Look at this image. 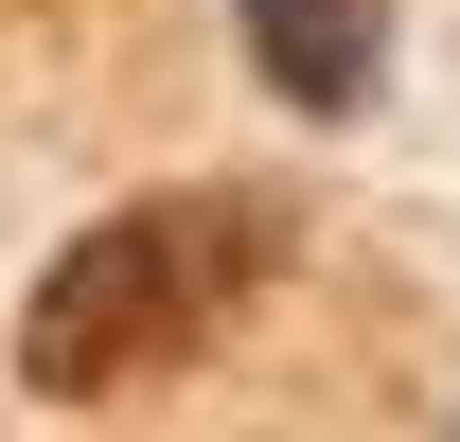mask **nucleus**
Returning a JSON list of instances; mask_svg holds the SVG:
<instances>
[{
  "label": "nucleus",
  "mask_w": 460,
  "mask_h": 442,
  "mask_svg": "<svg viewBox=\"0 0 460 442\" xmlns=\"http://www.w3.org/2000/svg\"><path fill=\"white\" fill-rule=\"evenodd\" d=\"M266 248H284V230H266V195H142V213H107L54 283H36L18 372L54 389V407L177 372V354H195V336H213L248 283H266Z\"/></svg>",
  "instance_id": "obj_1"
},
{
  "label": "nucleus",
  "mask_w": 460,
  "mask_h": 442,
  "mask_svg": "<svg viewBox=\"0 0 460 442\" xmlns=\"http://www.w3.org/2000/svg\"><path fill=\"white\" fill-rule=\"evenodd\" d=\"M230 18H248V54H266L284 107H354L372 54H390V0H230Z\"/></svg>",
  "instance_id": "obj_2"
}]
</instances>
